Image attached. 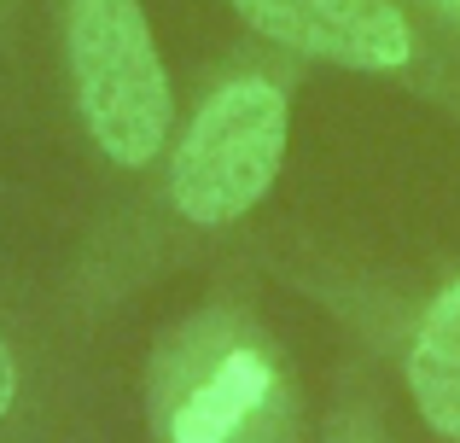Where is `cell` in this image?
<instances>
[{"label": "cell", "mask_w": 460, "mask_h": 443, "mask_svg": "<svg viewBox=\"0 0 460 443\" xmlns=\"http://www.w3.org/2000/svg\"><path fill=\"white\" fill-rule=\"evenodd\" d=\"M286 362L245 315L204 309L152 350V443H292Z\"/></svg>", "instance_id": "1"}, {"label": "cell", "mask_w": 460, "mask_h": 443, "mask_svg": "<svg viewBox=\"0 0 460 443\" xmlns=\"http://www.w3.org/2000/svg\"><path fill=\"white\" fill-rule=\"evenodd\" d=\"M65 65L88 140L117 170H146L169 146L175 93L140 0H70Z\"/></svg>", "instance_id": "2"}, {"label": "cell", "mask_w": 460, "mask_h": 443, "mask_svg": "<svg viewBox=\"0 0 460 443\" xmlns=\"http://www.w3.org/2000/svg\"><path fill=\"white\" fill-rule=\"evenodd\" d=\"M286 128H292V105L269 76L222 82L169 152V210L192 227H227L257 210L280 175Z\"/></svg>", "instance_id": "3"}, {"label": "cell", "mask_w": 460, "mask_h": 443, "mask_svg": "<svg viewBox=\"0 0 460 443\" xmlns=\"http://www.w3.org/2000/svg\"><path fill=\"white\" fill-rule=\"evenodd\" d=\"M257 35L344 70H402L414 23L396 0H234Z\"/></svg>", "instance_id": "4"}, {"label": "cell", "mask_w": 460, "mask_h": 443, "mask_svg": "<svg viewBox=\"0 0 460 443\" xmlns=\"http://www.w3.org/2000/svg\"><path fill=\"white\" fill-rule=\"evenodd\" d=\"M402 385L420 421L443 443H460V274L420 309L402 350Z\"/></svg>", "instance_id": "5"}, {"label": "cell", "mask_w": 460, "mask_h": 443, "mask_svg": "<svg viewBox=\"0 0 460 443\" xmlns=\"http://www.w3.org/2000/svg\"><path fill=\"white\" fill-rule=\"evenodd\" d=\"M23 414V356L12 350V339L0 332V443Z\"/></svg>", "instance_id": "6"}, {"label": "cell", "mask_w": 460, "mask_h": 443, "mask_svg": "<svg viewBox=\"0 0 460 443\" xmlns=\"http://www.w3.org/2000/svg\"><path fill=\"white\" fill-rule=\"evenodd\" d=\"M332 443H373V438L361 432V426H349V421H344V426H332Z\"/></svg>", "instance_id": "7"}, {"label": "cell", "mask_w": 460, "mask_h": 443, "mask_svg": "<svg viewBox=\"0 0 460 443\" xmlns=\"http://www.w3.org/2000/svg\"><path fill=\"white\" fill-rule=\"evenodd\" d=\"M438 12H443V18H449L455 30H460V0H438Z\"/></svg>", "instance_id": "8"}]
</instances>
